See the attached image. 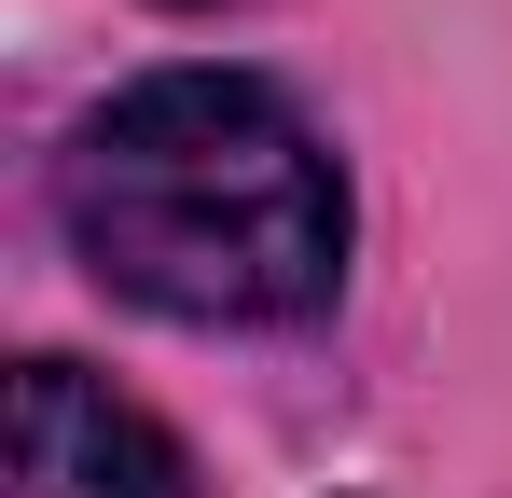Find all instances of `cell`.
Returning <instances> with one entry per match:
<instances>
[{"mask_svg":"<svg viewBox=\"0 0 512 498\" xmlns=\"http://www.w3.org/2000/svg\"><path fill=\"white\" fill-rule=\"evenodd\" d=\"M56 208L70 249L153 319L250 332L333 305L346 277V180L319 125L250 70H153L111 111H84Z\"/></svg>","mask_w":512,"mask_h":498,"instance_id":"cell-1","label":"cell"},{"mask_svg":"<svg viewBox=\"0 0 512 498\" xmlns=\"http://www.w3.org/2000/svg\"><path fill=\"white\" fill-rule=\"evenodd\" d=\"M14 498H180V443L84 360L14 374Z\"/></svg>","mask_w":512,"mask_h":498,"instance_id":"cell-2","label":"cell"},{"mask_svg":"<svg viewBox=\"0 0 512 498\" xmlns=\"http://www.w3.org/2000/svg\"><path fill=\"white\" fill-rule=\"evenodd\" d=\"M180 14H194V0H180Z\"/></svg>","mask_w":512,"mask_h":498,"instance_id":"cell-3","label":"cell"}]
</instances>
